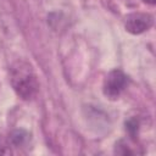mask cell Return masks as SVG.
Listing matches in <instances>:
<instances>
[{"label": "cell", "instance_id": "6", "mask_svg": "<svg viewBox=\"0 0 156 156\" xmlns=\"http://www.w3.org/2000/svg\"><path fill=\"white\" fill-rule=\"evenodd\" d=\"M126 126H127L128 133L134 138V135H135V133H136V130H138V123H136V121H135V119H130V121H128V122L126 123Z\"/></svg>", "mask_w": 156, "mask_h": 156}, {"label": "cell", "instance_id": "2", "mask_svg": "<svg viewBox=\"0 0 156 156\" xmlns=\"http://www.w3.org/2000/svg\"><path fill=\"white\" fill-rule=\"evenodd\" d=\"M127 84H128V77L121 69H113L106 76L104 80L102 90L107 99L116 100L127 88Z\"/></svg>", "mask_w": 156, "mask_h": 156}, {"label": "cell", "instance_id": "7", "mask_svg": "<svg viewBox=\"0 0 156 156\" xmlns=\"http://www.w3.org/2000/svg\"><path fill=\"white\" fill-rule=\"evenodd\" d=\"M145 2H147V4H150V5H155V2H156V0H144Z\"/></svg>", "mask_w": 156, "mask_h": 156}, {"label": "cell", "instance_id": "5", "mask_svg": "<svg viewBox=\"0 0 156 156\" xmlns=\"http://www.w3.org/2000/svg\"><path fill=\"white\" fill-rule=\"evenodd\" d=\"M10 154H11L10 140L6 139L2 134H0V155H10Z\"/></svg>", "mask_w": 156, "mask_h": 156}, {"label": "cell", "instance_id": "3", "mask_svg": "<svg viewBox=\"0 0 156 156\" xmlns=\"http://www.w3.org/2000/svg\"><path fill=\"white\" fill-rule=\"evenodd\" d=\"M154 24V17L145 12H133L126 16L124 27L126 30L132 34H141L150 29Z\"/></svg>", "mask_w": 156, "mask_h": 156}, {"label": "cell", "instance_id": "4", "mask_svg": "<svg viewBox=\"0 0 156 156\" xmlns=\"http://www.w3.org/2000/svg\"><path fill=\"white\" fill-rule=\"evenodd\" d=\"M10 144L13 146H22L27 140H28V134L24 130H15L11 133L10 136Z\"/></svg>", "mask_w": 156, "mask_h": 156}, {"label": "cell", "instance_id": "1", "mask_svg": "<svg viewBox=\"0 0 156 156\" xmlns=\"http://www.w3.org/2000/svg\"><path fill=\"white\" fill-rule=\"evenodd\" d=\"M10 83L16 94L23 100H30L38 93L37 76L33 67L24 60H17L11 65Z\"/></svg>", "mask_w": 156, "mask_h": 156}]
</instances>
